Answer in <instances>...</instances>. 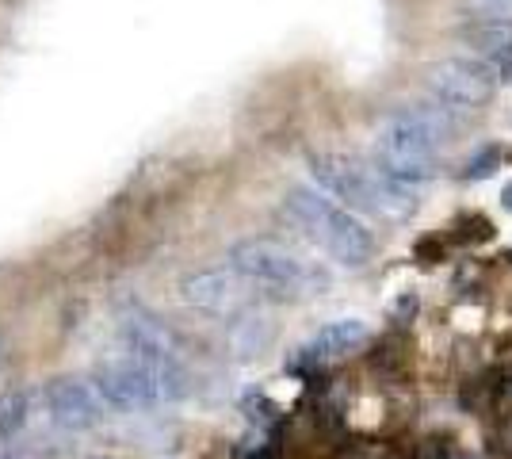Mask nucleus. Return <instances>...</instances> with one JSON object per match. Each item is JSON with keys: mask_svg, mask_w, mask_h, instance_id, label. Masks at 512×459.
I'll return each instance as SVG.
<instances>
[{"mask_svg": "<svg viewBox=\"0 0 512 459\" xmlns=\"http://www.w3.org/2000/svg\"><path fill=\"white\" fill-rule=\"evenodd\" d=\"M497 77L501 73L486 58H440L436 66H428V88L436 92V100L463 111L490 104Z\"/></svg>", "mask_w": 512, "mask_h": 459, "instance_id": "423d86ee", "label": "nucleus"}, {"mask_svg": "<svg viewBox=\"0 0 512 459\" xmlns=\"http://www.w3.org/2000/svg\"><path fill=\"white\" fill-rule=\"evenodd\" d=\"M497 165H501V150H497V146H482V150L467 161L463 176H467V180H486V176L497 173Z\"/></svg>", "mask_w": 512, "mask_h": 459, "instance_id": "2eb2a0df", "label": "nucleus"}, {"mask_svg": "<svg viewBox=\"0 0 512 459\" xmlns=\"http://www.w3.org/2000/svg\"><path fill=\"white\" fill-rule=\"evenodd\" d=\"M493 222L486 219V215H459V219L451 222V241H459V245H486V241H493Z\"/></svg>", "mask_w": 512, "mask_h": 459, "instance_id": "4468645a", "label": "nucleus"}, {"mask_svg": "<svg viewBox=\"0 0 512 459\" xmlns=\"http://www.w3.org/2000/svg\"><path fill=\"white\" fill-rule=\"evenodd\" d=\"M245 414L253 417L256 425L268 429V425H276L279 421V406L272 402V398H264V394H249V398H245Z\"/></svg>", "mask_w": 512, "mask_h": 459, "instance_id": "dca6fc26", "label": "nucleus"}, {"mask_svg": "<svg viewBox=\"0 0 512 459\" xmlns=\"http://www.w3.org/2000/svg\"><path fill=\"white\" fill-rule=\"evenodd\" d=\"M486 12H497V16H505V12H512V0H478Z\"/></svg>", "mask_w": 512, "mask_h": 459, "instance_id": "aec40b11", "label": "nucleus"}, {"mask_svg": "<svg viewBox=\"0 0 512 459\" xmlns=\"http://www.w3.org/2000/svg\"><path fill=\"white\" fill-rule=\"evenodd\" d=\"M413 459H448V444L436 437H428L417 444V452H413Z\"/></svg>", "mask_w": 512, "mask_h": 459, "instance_id": "f3484780", "label": "nucleus"}, {"mask_svg": "<svg viewBox=\"0 0 512 459\" xmlns=\"http://www.w3.org/2000/svg\"><path fill=\"white\" fill-rule=\"evenodd\" d=\"M371 341V329L360 318H341V322H329L325 329H318V337L310 345H302L291 360L295 372H306V368H318L325 360H337V356H348V352L363 349Z\"/></svg>", "mask_w": 512, "mask_h": 459, "instance_id": "9d476101", "label": "nucleus"}, {"mask_svg": "<svg viewBox=\"0 0 512 459\" xmlns=\"http://www.w3.org/2000/svg\"><path fill=\"white\" fill-rule=\"evenodd\" d=\"M27 394L23 391H8L0 394V444H8L12 437H20L23 425H27Z\"/></svg>", "mask_w": 512, "mask_h": 459, "instance_id": "ddd939ff", "label": "nucleus"}, {"mask_svg": "<svg viewBox=\"0 0 512 459\" xmlns=\"http://www.w3.org/2000/svg\"><path fill=\"white\" fill-rule=\"evenodd\" d=\"M310 169L318 176V184L325 192H333L337 199H344L348 207L367 211V215H379V219H406L413 215L417 199L402 180L386 173L383 165H367L360 157H344V153H321L310 161Z\"/></svg>", "mask_w": 512, "mask_h": 459, "instance_id": "f03ea898", "label": "nucleus"}, {"mask_svg": "<svg viewBox=\"0 0 512 459\" xmlns=\"http://www.w3.org/2000/svg\"><path fill=\"white\" fill-rule=\"evenodd\" d=\"M256 291L260 287L253 280H245L234 264L230 268H214V272H195L180 280V295L184 303L195 310H207L218 318H237V314H249V306L256 303Z\"/></svg>", "mask_w": 512, "mask_h": 459, "instance_id": "0eeeda50", "label": "nucleus"}, {"mask_svg": "<svg viewBox=\"0 0 512 459\" xmlns=\"http://www.w3.org/2000/svg\"><path fill=\"white\" fill-rule=\"evenodd\" d=\"M493 444H497L501 459H512V417H505V421H501V429H497Z\"/></svg>", "mask_w": 512, "mask_h": 459, "instance_id": "a211bd4d", "label": "nucleus"}, {"mask_svg": "<svg viewBox=\"0 0 512 459\" xmlns=\"http://www.w3.org/2000/svg\"><path fill=\"white\" fill-rule=\"evenodd\" d=\"M283 215L299 226L318 249H325L337 264L360 268L375 257V238L352 211L337 207L314 188H291L283 196Z\"/></svg>", "mask_w": 512, "mask_h": 459, "instance_id": "7ed1b4c3", "label": "nucleus"}, {"mask_svg": "<svg viewBox=\"0 0 512 459\" xmlns=\"http://www.w3.org/2000/svg\"><path fill=\"white\" fill-rule=\"evenodd\" d=\"M0 360H4V333H0Z\"/></svg>", "mask_w": 512, "mask_h": 459, "instance_id": "4be33fe9", "label": "nucleus"}, {"mask_svg": "<svg viewBox=\"0 0 512 459\" xmlns=\"http://www.w3.org/2000/svg\"><path fill=\"white\" fill-rule=\"evenodd\" d=\"M230 264L245 280H253L260 291L268 295H314L329 284V276L321 272L318 264H310L299 257L295 249H287L276 238H245L230 249Z\"/></svg>", "mask_w": 512, "mask_h": 459, "instance_id": "20e7f679", "label": "nucleus"}, {"mask_svg": "<svg viewBox=\"0 0 512 459\" xmlns=\"http://www.w3.org/2000/svg\"><path fill=\"white\" fill-rule=\"evenodd\" d=\"M467 43H474V50H482V58L490 62L497 73H512V27L501 20L478 23L467 31Z\"/></svg>", "mask_w": 512, "mask_h": 459, "instance_id": "9b49d317", "label": "nucleus"}, {"mask_svg": "<svg viewBox=\"0 0 512 459\" xmlns=\"http://www.w3.org/2000/svg\"><path fill=\"white\" fill-rule=\"evenodd\" d=\"M43 402L50 410V421L69 433H85L92 425H100V417H104L100 394L81 379H54L43 391Z\"/></svg>", "mask_w": 512, "mask_h": 459, "instance_id": "1a4fd4ad", "label": "nucleus"}, {"mask_svg": "<svg viewBox=\"0 0 512 459\" xmlns=\"http://www.w3.org/2000/svg\"><path fill=\"white\" fill-rule=\"evenodd\" d=\"M268 341H272V322H268V318L237 314V322L230 326V349H234L241 360H249V356H260Z\"/></svg>", "mask_w": 512, "mask_h": 459, "instance_id": "f8f14e48", "label": "nucleus"}, {"mask_svg": "<svg viewBox=\"0 0 512 459\" xmlns=\"http://www.w3.org/2000/svg\"><path fill=\"white\" fill-rule=\"evenodd\" d=\"M96 394L115 410H150V406L165 402L161 383L153 379L150 368L127 352L119 360H107L96 368Z\"/></svg>", "mask_w": 512, "mask_h": 459, "instance_id": "6e6552de", "label": "nucleus"}, {"mask_svg": "<svg viewBox=\"0 0 512 459\" xmlns=\"http://www.w3.org/2000/svg\"><path fill=\"white\" fill-rule=\"evenodd\" d=\"M440 257H444V253H440V241H436V238H428V241H421V245H417V261L436 264Z\"/></svg>", "mask_w": 512, "mask_h": 459, "instance_id": "6ab92c4d", "label": "nucleus"}, {"mask_svg": "<svg viewBox=\"0 0 512 459\" xmlns=\"http://www.w3.org/2000/svg\"><path fill=\"white\" fill-rule=\"evenodd\" d=\"M119 337H123V352L142 360L153 372V379L161 383L165 402H176L188 394V372L180 360V345L172 341V333L157 318H150L146 310H130L119 322Z\"/></svg>", "mask_w": 512, "mask_h": 459, "instance_id": "39448f33", "label": "nucleus"}, {"mask_svg": "<svg viewBox=\"0 0 512 459\" xmlns=\"http://www.w3.org/2000/svg\"><path fill=\"white\" fill-rule=\"evenodd\" d=\"M505 207H512V188H505Z\"/></svg>", "mask_w": 512, "mask_h": 459, "instance_id": "412c9836", "label": "nucleus"}, {"mask_svg": "<svg viewBox=\"0 0 512 459\" xmlns=\"http://www.w3.org/2000/svg\"><path fill=\"white\" fill-rule=\"evenodd\" d=\"M448 104L440 108H406L394 111L375 134V161L383 165L394 180H402L409 188L425 184L436 176L440 146L448 142L459 123H451L444 115Z\"/></svg>", "mask_w": 512, "mask_h": 459, "instance_id": "f257e3e1", "label": "nucleus"}]
</instances>
